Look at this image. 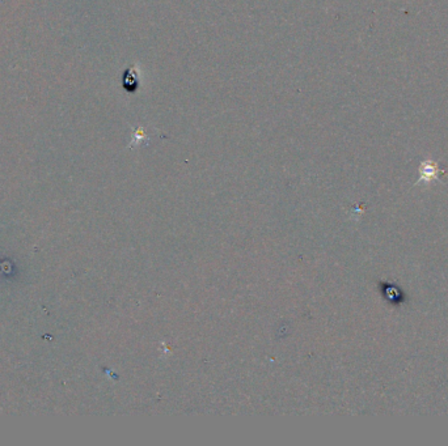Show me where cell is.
<instances>
[{"label": "cell", "mask_w": 448, "mask_h": 446, "mask_svg": "<svg viewBox=\"0 0 448 446\" xmlns=\"http://www.w3.org/2000/svg\"><path fill=\"white\" fill-rule=\"evenodd\" d=\"M438 178V169L431 161L423 162L421 166V177L418 182H431ZM417 182V183H418Z\"/></svg>", "instance_id": "cell-1"}, {"label": "cell", "mask_w": 448, "mask_h": 446, "mask_svg": "<svg viewBox=\"0 0 448 446\" xmlns=\"http://www.w3.org/2000/svg\"><path fill=\"white\" fill-rule=\"evenodd\" d=\"M130 72H131V78H129V75L124 74L123 76V84L124 87H127L129 84H131V87H138V83H139V78H138V74L135 72L134 68H130Z\"/></svg>", "instance_id": "cell-4"}, {"label": "cell", "mask_w": 448, "mask_h": 446, "mask_svg": "<svg viewBox=\"0 0 448 446\" xmlns=\"http://www.w3.org/2000/svg\"><path fill=\"white\" fill-rule=\"evenodd\" d=\"M149 140V137L147 136V134H145V130L143 126H138L137 130L134 131L133 134V139H131V143L130 145L131 147H135V145H142L147 143Z\"/></svg>", "instance_id": "cell-3"}, {"label": "cell", "mask_w": 448, "mask_h": 446, "mask_svg": "<svg viewBox=\"0 0 448 446\" xmlns=\"http://www.w3.org/2000/svg\"><path fill=\"white\" fill-rule=\"evenodd\" d=\"M383 292L386 293L387 298H389V301L394 305H398V304H401V302L405 301V296L401 291L393 287V285L386 284V288L383 290Z\"/></svg>", "instance_id": "cell-2"}]
</instances>
